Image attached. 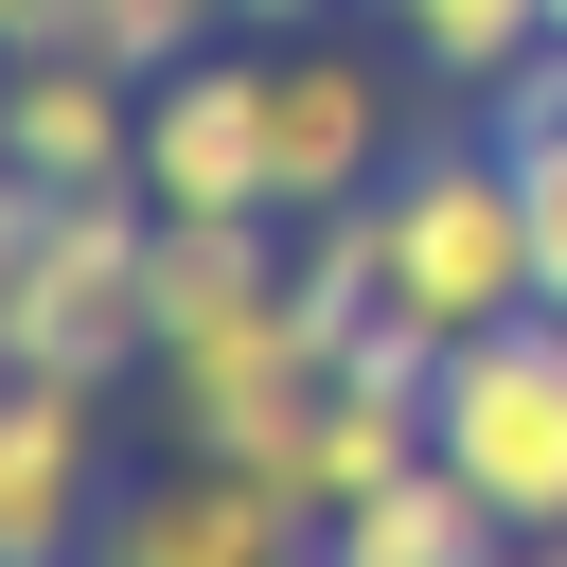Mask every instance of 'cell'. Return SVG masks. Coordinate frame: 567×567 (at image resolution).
<instances>
[{
    "mask_svg": "<svg viewBox=\"0 0 567 567\" xmlns=\"http://www.w3.org/2000/svg\"><path fill=\"white\" fill-rule=\"evenodd\" d=\"M496 567H567V532H514V549H496Z\"/></svg>",
    "mask_w": 567,
    "mask_h": 567,
    "instance_id": "5bb4252c",
    "label": "cell"
},
{
    "mask_svg": "<svg viewBox=\"0 0 567 567\" xmlns=\"http://www.w3.org/2000/svg\"><path fill=\"white\" fill-rule=\"evenodd\" d=\"M443 461L514 532H567V301H514L496 337L443 354Z\"/></svg>",
    "mask_w": 567,
    "mask_h": 567,
    "instance_id": "3957f363",
    "label": "cell"
},
{
    "mask_svg": "<svg viewBox=\"0 0 567 567\" xmlns=\"http://www.w3.org/2000/svg\"><path fill=\"white\" fill-rule=\"evenodd\" d=\"M390 35H408L425 71H461V89H496V71L549 35V0H390Z\"/></svg>",
    "mask_w": 567,
    "mask_h": 567,
    "instance_id": "8fae6325",
    "label": "cell"
},
{
    "mask_svg": "<svg viewBox=\"0 0 567 567\" xmlns=\"http://www.w3.org/2000/svg\"><path fill=\"white\" fill-rule=\"evenodd\" d=\"M301 549H319V514L248 461H195V443H177V478H124L89 532V567H301Z\"/></svg>",
    "mask_w": 567,
    "mask_h": 567,
    "instance_id": "5b68a950",
    "label": "cell"
},
{
    "mask_svg": "<svg viewBox=\"0 0 567 567\" xmlns=\"http://www.w3.org/2000/svg\"><path fill=\"white\" fill-rule=\"evenodd\" d=\"M496 549H514V514H496L443 443H425L408 478H372L354 514H319V567H496Z\"/></svg>",
    "mask_w": 567,
    "mask_h": 567,
    "instance_id": "9c48e42d",
    "label": "cell"
},
{
    "mask_svg": "<svg viewBox=\"0 0 567 567\" xmlns=\"http://www.w3.org/2000/svg\"><path fill=\"white\" fill-rule=\"evenodd\" d=\"M213 18H230V0H89L71 35H89L106 71H142V89H159V71H195V53H213Z\"/></svg>",
    "mask_w": 567,
    "mask_h": 567,
    "instance_id": "7c38bea8",
    "label": "cell"
},
{
    "mask_svg": "<svg viewBox=\"0 0 567 567\" xmlns=\"http://www.w3.org/2000/svg\"><path fill=\"white\" fill-rule=\"evenodd\" d=\"M514 159V195H532V301H567V124L549 142H496Z\"/></svg>",
    "mask_w": 567,
    "mask_h": 567,
    "instance_id": "4fadbf2b",
    "label": "cell"
},
{
    "mask_svg": "<svg viewBox=\"0 0 567 567\" xmlns=\"http://www.w3.org/2000/svg\"><path fill=\"white\" fill-rule=\"evenodd\" d=\"M142 195L159 213H284L266 177V53H195L142 89Z\"/></svg>",
    "mask_w": 567,
    "mask_h": 567,
    "instance_id": "8992f818",
    "label": "cell"
},
{
    "mask_svg": "<svg viewBox=\"0 0 567 567\" xmlns=\"http://www.w3.org/2000/svg\"><path fill=\"white\" fill-rule=\"evenodd\" d=\"M18 177H142V71H106L89 35L18 53V106H0Z\"/></svg>",
    "mask_w": 567,
    "mask_h": 567,
    "instance_id": "ba28073f",
    "label": "cell"
},
{
    "mask_svg": "<svg viewBox=\"0 0 567 567\" xmlns=\"http://www.w3.org/2000/svg\"><path fill=\"white\" fill-rule=\"evenodd\" d=\"M514 301H532V195H514L496 124L408 142V159H390V319L461 354V337H496Z\"/></svg>",
    "mask_w": 567,
    "mask_h": 567,
    "instance_id": "7a4b0ae2",
    "label": "cell"
},
{
    "mask_svg": "<svg viewBox=\"0 0 567 567\" xmlns=\"http://www.w3.org/2000/svg\"><path fill=\"white\" fill-rule=\"evenodd\" d=\"M301 567H319V549H301Z\"/></svg>",
    "mask_w": 567,
    "mask_h": 567,
    "instance_id": "2e32d148",
    "label": "cell"
},
{
    "mask_svg": "<svg viewBox=\"0 0 567 567\" xmlns=\"http://www.w3.org/2000/svg\"><path fill=\"white\" fill-rule=\"evenodd\" d=\"M106 390L89 372H18L0 390V567H89L106 532Z\"/></svg>",
    "mask_w": 567,
    "mask_h": 567,
    "instance_id": "277c9868",
    "label": "cell"
},
{
    "mask_svg": "<svg viewBox=\"0 0 567 567\" xmlns=\"http://www.w3.org/2000/svg\"><path fill=\"white\" fill-rule=\"evenodd\" d=\"M372 142H390V89H372L354 53H266V177H284V230H301V213H354V195L390 177Z\"/></svg>",
    "mask_w": 567,
    "mask_h": 567,
    "instance_id": "52a82bcc",
    "label": "cell"
},
{
    "mask_svg": "<svg viewBox=\"0 0 567 567\" xmlns=\"http://www.w3.org/2000/svg\"><path fill=\"white\" fill-rule=\"evenodd\" d=\"M549 35H567V0H549Z\"/></svg>",
    "mask_w": 567,
    "mask_h": 567,
    "instance_id": "9a60e30c",
    "label": "cell"
},
{
    "mask_svg": "<svg viewBox=\"0 0 567 567\" xmlns=\"http://www.w3.org/2000/svg\"><path fill=\"white\" fill-rule=\"evenodd\" d=\"M0 354L18 372H159V195L142 177H18L0 213Z\"/></svg>",
    "mask_w": 567,
    "mask_h": 567,
    "instance_id": "6da1fadb",
    "label": "cell"
},
{
    "mask_svg": "<svg viewBox=\"0 0 567 567\" xmlns=\"http://www.w3.org/2000/svg\"><path fill=\"white\" fill-rule=\"evenodd\" d=\"M284 266H301L284 213H159V354L248 319V301H284Z\"/></svg>",
    "mask_w": 567,
    "mask_h": 567,
    "instance_id": "30bf717a",
    "label": "cell"
}]
</instances>
